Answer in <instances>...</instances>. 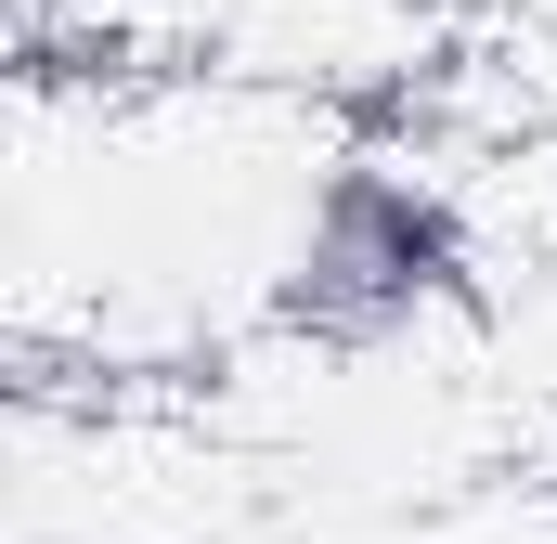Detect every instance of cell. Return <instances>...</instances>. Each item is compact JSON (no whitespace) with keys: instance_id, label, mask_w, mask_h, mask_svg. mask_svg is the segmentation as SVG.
Returning <instances> with one entry per match:
<instances>
[{"instance_id":"6da1fadb","label":"cell","mask_w":557,"mask_h":544,"mask_svg":"<svg viewBox=\"0 0 557 544\" xmlns=\"http://www.w3.org/2000/svg\"><path fill=\"white\" fill-rule=\"evenodd\" d=\"M467 298V221L454 195L428 182L416 156H324L285 208V247H273V324L337 350V363H376L403 350L416 324H441Z\"/></svg>"}]
</instances>
